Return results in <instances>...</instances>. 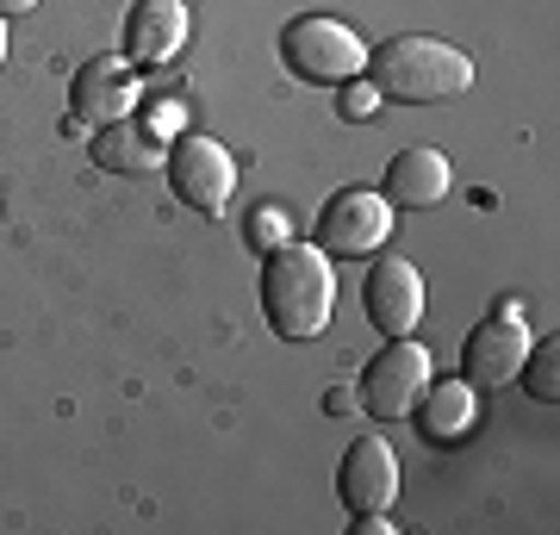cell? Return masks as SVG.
Returning a JSON list of instances; mask_svg holds the SVG:
<instances>
[{
  "instance_id": "obj_17",
  "label": "cell",
  "mask_w": 560,
  "mask_h": 535,
  "mask_svg": "<svg viewBox=\"0 0 560 535\" xmlns=\"http://www.w3.org/2000/svg\"><path fill=\"white\" fill-rule=\"evenodd\" d=\"M337 106H342V119H374V113H381V88L368 75H349L337 88Z\"/></svg>"
},
{
  "instance_id": "obj_2",
  "label": "cell",
  "mask_w": 560,
  "mask_h": 535,
  "mask_svg": "<svg viewBox=\"0 0 560 535\" xmlns=\"http://www.w3.org/2000/svg\"><path fill=\"white\" fill-rule=\"evenodd\" d=\"M361 75L381 88V100H405V106H442V100H460L467 88H474V57H467V50H455L448 38L405 32V38L374 44Z\"/></svg>"
},
{
  "instance_id": "obj_19",
  "label": "cell",
  "mask_w": 560,
  "mask_h": 535,
  "mask_svg": "<svg viewBox=\"0 0 560 535\" xmlns=\"http://www.w3.org/2000/svg\"><path fill=\"white\" fill-rule=\"evenodd\" d=\"M349 405H355V398L342 393V386H330V393H324V411H330V417H342V411H349Z\"/></svg>"
},
{
  "instance_id": "obj_4",
  "label": "cell",
  "mask_w": 560,
  "mask_h": 535,
  "mask_svg": "<svg viewBox=\"0 0 560 535\" xmlns=\"http://www.w3.org/2000/svg\"><path fill=\"white\" fill-rule=\"evenodd\" d=\"M162 175H168V194H175L187 212L219 219L224 199H231V187H237V162H231V150H224L219 138H206V131H180V138H168Z\"/></svg>"
},
{
  "instance_id": "obj_16",
  "label": "cell",
  "mask_w": 560,
  "mask_h": 535,
  "mask_svg": "<svg viewBox=\"0 0 560 535\" xmlns=\"http://www.w3.org/2000/svg\"><path fill=\"white\" fill-rule=\"evenodd\" d=\"M293 237V212L287 206H275V199H261V206H249V219H243V243L256 249V256H268L275 243Z\"/></svg>"
},
{
  "instance_id": "obj_21",
  "label": "cell",
  "mask_w": 560,
  "mask_h": 535,
  "mask_svg": "<svg viewBox=\"0 0 560 535\" xmlns=\"http://www.w3.org/2000/svg\"><path fill=\"white\" fill-rule=\"evenodd\" d=\"M0 62H7V20H0Z\"/></svg>"
},
{
  "instance_id": "obj_10",
  "label": "cell",
  "mask_w": 560,
  "mask_h": 535,
  "mask_svg": "<svg viewBox=\"0 0 560 535\" xmlns=\"http://www.w3.org/2000/svg\"><path fill=\"white\" fill-rule=\"evenodd\" d=\"M337 492L349 511H393L399 504V455L381 437H355L337 467Z\"/></svg>"
},
{
  "instance_id": "obj_14",
  "label": "cell",
  "mask_w": 560,
  "mask_h": 535,
  "mask_svg": "<svg viewBox=\"0 0 560 535\" xmlns=\"http://www.w3.org/2000/svg\"><path fill=\"white\" fill-rule=\"evenodd\" d=\"M411 417H418V430L430 442H455L474 423V386L467 380H430L423 398L411 405Z\"/></svg>"
},
{
  "instance_id": "obj_18",
  "label": "cell",
  "mask_w": 560,
  "mask_h": 535,
  "mask_svg": "<svg viewBox=\"0 0 560 535\" xmlns=\"http://www.w3.org/2000/svg\"><path fill=\"white\" fill-rule=\"evenodd\" d=\"M143 125H150L162 143H168V138H180V125H187V106H180V100H156V106L143 113Z\"/></svg>"
},
{
  "instance_id": "obj_12",
  "label": "cell",
  "mask_w": 560,
  "mask_h": 535,
  "mask_svg": "<svg viewBox=\"0 0 560 535\" xmlns=\"http://www.w3.org/2000/svg\"><path fill=\"white\" fill-rule=\"evenodd\" d=\"M448 181H455V168H448V156L442 150H430V143H411V150H399V156L386 162V206H405V212H423V206H436V199H448Z\"/></svg>"
},
{
  "instance_id": "obj_11",
  "label": "cell",
  "mask_w": 560,
  "mask_h": 535,
  "mask_svg": "<svg viewBox=\"0 0 560 535\" xmlns=\"http://www.w3.org/2000/svg\"><path fill=\"white\" fill-rule=\"evenodd\" d=\"M187 44V7L180 0H131V13L119 25V57L131 69H156Z\"/></svg>"
},
{
  "instance_id": "obj_13",
  "label": "cell",
  "mask_w": 560,
  "mask_h": 535,
  "mask_svg": "<svg viewBox=\"0 0 560 535\" xmlns=\"http://www.w3.org/2000/svg\"><path fill=\"white\" fill-rule=\"evenodd\" d=\"M88 156L101 162L106 175H156L162 156H168V143L131 113V119H119V125H101V131L88 138Z\"/></svg>"
},
{
  "instance_id": "obj_6",
  "label": "cell",
  "mask_w": 560,
  "mask_h": 535,
  "mask_svg": "<svg viewBox=\"0 0 560 535\" xmlns=\"http://www.w3.org/2000/svg\"><path fill=\"white\" fill-rule=\"evenodd\" d=\"M529 324H523L517 305H492V312L467 330L460 342V380L474 386V393H499L504 380H517L523 356H529Z\"/></svg>"
},
{
  "instance_id": "obj_9",
  "label": "cell",
  "mask_w": 560,
  "mask_h": 535,
  "mask_svg": "<svg viewBox=\"0 0 560 535\" xmlns=\"http://www.w3.org/2000/svg\"><path fill=\"white\" fill-rule=\"evenodd\" d=\"M361 305H368V324L381 337H411L423 317V275L418 261H405L399 249L393 256H374L368 280H361Z\"/></svg>"
},
{
  "instance_id": "obj_1",
  "label": "cell",
  "mask_w": 560,
  "mask_h": 535,
  "mask_svg": "<svg viewBox=\"0 0 560 535\" xmlns=\"http://www.w3.org/2000/svg\"><path fill=\"white\" fill-rule=\"evenodd\" d=\"M337 312V275L318 243L287 237L261 256V317L280 342H312Z\"/></svg>"
},
{
  "instance_id": "obj_15",
  "label": "cell",
  "mask_w": 560,
  "mask_h": 535,
  "mask_svg": "<svg viewBox=\"0 0 560 535\" xmlns=\"http://www.w3.org/2000/svg\"><path fill=\"white\" fill-rule=\"evenodd\" d=\"M523 386H529V398H541V405H555L560 398V342H529V356H523Z\"/></svg>"
},
{
  "instance_id": "obj_5",
  "label": "cell",
  "mask_w": 560,
  "mask_h": 535,
  "mask_svg": "<svg viewBox=\"0 0 560 535\" xmlns=\"http://www.w3.org/2000/svg\"><path fill=\"white\" fill-rule=\"evenodd\" d=\"M430 349L411 337H386V349L368 368H361L355 380V405L368 417H381V423H393V417H411V405L423 398V386H430Z\"/></svg>"
},
{
  "instance_id": "obj_22",
  "label": "cell",
  "mask_w": 560,
  "mask_h": 535,
  "mask_svg": "<svg viewBox=\"0 0 560 535\" xmlns=\"http://www.w3.org/2000/svg\"><path fill=\"white\" fill-rule=\"evenodd\" d=\"M180 7H194V0H180Z\"/></svg>"
},
{
  "instance_id": "obj_7",
  "label": "cell",
  "mask_w": 560,
  "mask_h": 535,
  "mask_svg": "<svg viewBox=\"0 0 560 535\" xmlns=\"http://www.w3.org/2000/svg\"><path fill=\"white\" fill-rule=\"evenodd\" d=\"M386 231H393L386 194H374V187H342V194H330L318 206L312 243H318L324 256H374L386 243Z\"/></svg>"
},
{
  "instance_id": "obj_8",
  "label": "cell",
  "mask_w": 560,
  "mask_h": 535,
  "mask_svg": "<svg viewBox=\"0 0 560 535\" xmlns=\"http://www.w3.org/2000/svg\"><path fill=\"white\" fill-rule=\"evenodd\" d=\"M138 106H143V81L125 57H88L75 69V81H69V113H75L88 131L131 119Z\"/></svg>"
},
{
  "instance_id": "obj_3",
  "label": "cell",
  "mask_w": 560,
  "mask_h": 535,
  "mask_svg": "<svg viewBox=\"0 0 560 535\" xmlns=\"http://www.w3.org/2000/svg\"><path fill=\"white\" fill-rule=\"evenodd\" d=\"M280 62H287L300 81L342 88L349 75L368 69V44H361L355 25L330 20V13H300V20L280 25Z\"/></svg>"
},
{
  "instance_id": "obj_20",
  "label": "cell",
  "mask_w": 560,
  "mask_h": 535,
  "mask_svg": "<svg viewBox=\"0 0 560 535\" xmlns=\"http://www.w3.org/2000/svg\"><path fill=\"white\" fill-rule=\"evenodd\" d=\"M38 0H0V20H13V13H32Z\"/></svg>"
}]
</instances>
